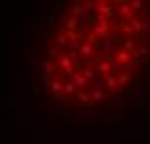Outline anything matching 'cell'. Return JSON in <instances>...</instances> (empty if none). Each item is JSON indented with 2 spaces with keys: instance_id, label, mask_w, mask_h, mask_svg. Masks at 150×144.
Instances as JSON below:
<instances>
[{
  "instance_id": "8992f818",
  "label": "cell",
  "mask_w": 150,
  "mask_h": 144,
  "mask_svg": "<svg viewBox=\"0 0 150 144\" xmlns=\"http://www.w3.org/2000/svg\"><path fill=\"white\" fill-rule=\"evenodd\" d=\"M94 49H92V45H82V49H80V55L82 56H92Z\"/></svg>"
},
{
  "instance_id": "e0dca14e",
  "label": "cell",
  "mask_w": 150,
  "mask_h": 144,
  "mask_svg": "<svg viewBox=\"0 0 150 144\" xmlns=\"http://www.w3.org/2000/svg\"><path fill=\"white\" fill-rule=\"evenodd\" d=\"M57 43H59V45H64V43H67V37H62V35H61V37H57Z\"/></svg>"
},
{
  "instance_id": "30bf717a",
  "label": "cell",
  "mask_w": 150,
  "mask_h": 144,
  "mask_svg": "<svg viewBox=\"0 0 150 144\" xmlns=\"http://www.w3.org/2000/svg\"><path fill=\"white\" fill-rule=\"evenodd\" d=\"M76 82L78 86H84V84H86V78L84 76H80V74H72V84Z\"/></svg>"
},
{
  "instance_id": "277c9868",
  "label": "cell",
  "mask_w": 150,
  "mask_h": 144,
  "mask_svg": "<svg viewBox=\"0 0 150 144\" xmlns=\"http://www.w3.org/2000/svg\"><path fill=\"white\" fill-rule=\"evenodd\" d=\"M103 82H105V88H115V78L111 74H103Z\"/></svg>"
},
{
  "instance_id": "4fadbf2b",
  "label": "cell",
  "mask_w": 150,
  "mask_h": 144,
  "mask_svg": "<svg viewBox=\"0 0 150 144\" xmlns=\"http://www.w3.org/2000/svg\"><path fill=\"white\" fill-rule=\"evenodd\" d=\"M51 88L55 90V92H59V90H62V84H61V82H57V80H55V82H51Z\"/></svg>"
},
{
  "instance_id": "7c38bea8",
  "label": "cell",
  "mask_w": 150,
  "mask_h": 144,
  "mask_svg": "<svg viewBox=\"0 0 150 144\" xmlns=\"http://www.w3.org/2000/svg\"><path fill=\"white\" fill-rule=\"evenodd\" d=\"M98 12H101V14H103V12H105V14H111V10H109L105 4H98Z\"/></svg>"
},
{
  "instance_id": "2e32d148",
  "label": "cell",
  "mask_w": 150,
  "mask_h": 144,
  "mask_svg": "<svg viewBox=\"0 0 150 144\" xmlns=\"http://www.w3.org/2000/svg\"><path fill=\"white\" fill-rule=\"evenodd\" d=\"M64 90H67L68 94H72V92H74V84H72V82H68V84H64Z\"/></svg>"
},
{
  "instance_id": "7a4b0ae2",
  "label": "cell",
  "mask_w": 150,
  "mask_h": 144,
  "mask_svg": "<svg viewBox=\"0 0 150 144\" xmlns=\"http://www.w3.org/2000/svg\"><path fill=\"white\" fill-rule=\"evenodd\" d=\"M131 56V53L129 51H119V53H115V59H117V62L121 64V62H127V59Z\"/></svg>"
},
{
  "instance_id": "3957f363",
  "label": "cell",
  "mask_w": 150,
  "mask_h": 144,
  "mask_svg": "<svg viewBox=\"0 0 150 144\" xmlns=\"http://www.w3.org/2000/svg\"><path fill=\"white\" fill-rule=\"evenodd\" d=\"M61 64H62V68H64L67 72H72V70H74V68H72V64H70V56H68V55L61 59Z\"/></svg>"
},
{
  "instance_id": "9a60e30c",
  "label": "cell",
  "mask_w": 150,
  "mask_h": 144,
  "mask_svg": "<svg viewBox=\"0 0 150 144\" xmlns=\"http://www.w3.org/2000/svg\"><path fill=\"white\" fill-rule=\"evenodd\" d=\"M80 101L82 103H92V97H88L86 94H80Z\"/></svg>"
},
{
  "instance_id": "ac0fdd59",
  "label": "cell",
  "mask_w": 150,
  "mask_h": 144,
  "mask_svg": "<svg viewBox=\"0 0 150 144\" xmlns=\"http://www.w3.org/2000/svg\"><path fill=\"white\" fill-rule=\"evenodd\" d=\"M43 82H45V84L51 82V74H43Z\"/></svg>"
},
{
  "instance_id": "52a82bcc",
  "label": "cell",
  "mask_w": 150,
  "mask_h": 144,
  "mask_svg": "<svg viewBox=\"0 0 150 144\" xmlns=\"http://www.w3.org/2000/svg\"><path fill=\"white\" fill-rule=\"evenodd\" d=\"M133 12H134V10H133L129 4H123V6H121V14H123L125 18H131V16H133Z\"/></svg>"
},
{
  "instance_id": "5b68a950",
  "label": "cell",
  "mask_w": 150,
  "mask_h": 144,
  "mask_svg": "<svg viewBox=\"0 0 150 144\" xmlns=\"http://www.w3.org/2000/svg\"><path fill=\"white\" fill-rule=\"evenodd\" d=\"M94 33H96V35H100V37H105L107 28H105V25H101V23H98V25L94 28Z\"/></svg>"
},
{
  "instance_id": "5bb4252c",
  "label": "cell",
  "mask_w": 150,
  "mask_h": 144,
  "mask_svg": "<svg viewBox=\"0 0 150 144\" xmlns=\"http://www.w3.org/2000/svg\"><path fill=\"white\" fill-rule=\"evenodd\" d=\"M84 76H86V78H94V76H96V72H94V70H90V68H84Z\"/></svg>"
},
{
  "instance_id": "ba28073f",
  "label": "cell",
  "mask_w": 150,
  "mask_h": 144,
  "mask_svg": "<svg viewBox=\"0 0 150 144\" xmlns=\"http://www.w3.org/2000/svg\"><path fill=\"white\" fill-rule=\"evenodd\" d=\"M129 80H131V74H129V72H125V74H121V76L117 78V84H119V86H125Z\"/></svg>"
},
{
  "instance_id": "6da1fadb",
  "label": "cell",
  "mask_w": 150,
  "mask_h": 144,
  "mask_svg": "<svg viewBox=\"0 0 150 144\" xmlns=\"http://www.w3.org/2000/svg\"><path fill=\"white\" fill-rule=\"evenodd\" d=\"M92 101H100L101 100V84H96L94 88H92Z\"/></svg>"
},
{
  "instance_id": "8fae6325",
  "label": "cell",
  "mask_w": 150,
  "mask_h": 144,
  "mask_svg": "<svg viewBox=\"0 0 150 144\" xmlns=\"http://www.w3.org/2000/svg\"><path fill=\"white\" fill-rule=\"evenodd\" d=\"M137 51H139V59H140V56H146V55H148V47H146V45H142V47H140V49H137Z\"/></svg>"
},
{
  "instance_id": "9c48e42d",
  "label": "cell",
  "mask_w": 150,
  "mask_h": 144,
  "mask_svg": "<svg viewBox=\"0 0 150 144\" xmlns=\"http://www.w3.org/2000/svg\"><path fill=\"white\" fill-rule=\"evenodd\" d=\"M98 70H101L103 74H109V72H111L113 68H111V64H109V62H101L100 66H98Z\"/></svg>"
}]
</instances>
